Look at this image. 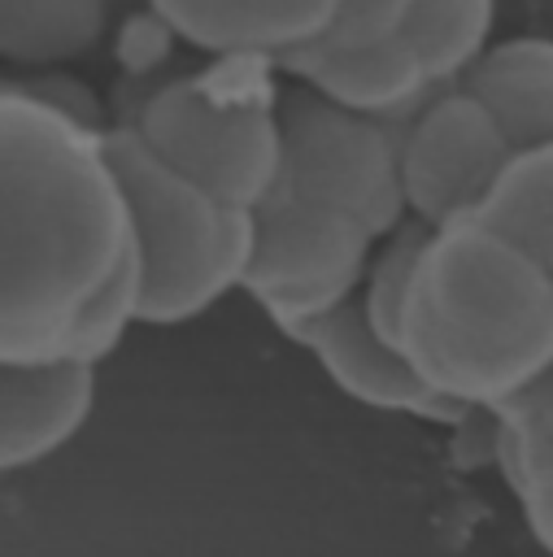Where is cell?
Instances as JSON below:
<instances>
[{"mask_svg":"<svg viewBox=\"0 0 553 557\" xmlns=\"http://www.w3.org/2000/svg\"><path fill=\"white\" fill-rule=\"evenodd\" d=\"M91 357H0V474L30 470L78 440L96 409Z\"/></svg>","mask_w":553,"mask_h":557,"instance_id":"cell-9","label":"cell"},{"mask_svg":"<svg viewBox=\"0 0 553 557\" xmlns=\"http://www.w3.org/2000/svg\"><path fill=\"white\" fill-rule=\"evenodd\" d=\"M340 0H148L152 17L218 61H279L314 44Z\"/></svg>","mask_w":553,"mask_h":557,"instance_id":"cell-10","label":"cell"},{"mask_svg":"<svg viewBox=\"0 0 553 557\" xmlns=\"http://www.w3.org/2000/svg\"><path fill=\"white\" fill-rule=\"evenodd\" d=\"M109 165L135 239V322L179 326L244 283L253 213L165 165L131 126H105Z\"/></svg>","mask_w":553,"mask_h":557,"instance_id":"cell-3","label":"cell"},{"mask_svg":"<svg viewBox=\"0 0 553 557\" xmlns=\"http://www.w3.org/2000/svg\"><path fill=\"white\" fill-rule=\"evenodd\" d=\"M492 413H496V431L527 435V440H549L553 444V366L527 392H518L509 405H501Z\"/></svg>","mask_w":553,"mask_h":557,"instance_id":"cell-18","label":"cell"},{"mask_svg":"<svg viewBox=\"0 0 553 557\" xmlns=\"http://www.w3.org/2000/svg\"><path fill=\"white\" fill-rule=\"evenodd\" d=\"M274 65L283 74L309 83L314 91H322L357 113H370L379 122H405L435 91L401 35L370 44V48H340V52L296 48V52L279 57Z\"/></svg>","mask_w":553,"mask_h":557,"instance_id":"cell-11","label":"cell"},{"mask_svg":"<svg viewBox=\"0 0 553 557\" xmlns=\"http://www.w3.org/2000/svg\"><path fill=\"white\" fill-rule=\"evenodd\" d=\"M165 165L231 209H257L279 187L283 139L274 91L222 74L161 83L126 122Z\"/></svg>","mask_w":553,"mask_h":557,"instance_id":"cell-4","label":"cell"},{"mask_svg":"<svg viewBox=\"0 0 553 557\" xmlns=\"http://www.w3.org/2000/svg\"><path fill=\"white\" fill-rule=\"evenodd\" d=\"M509 148L501 122L475 91L462 83L435 87L405 122H396L405 213L427 226L470 218Z\"/></svg>","mask_w":553,"mask_h":557,"instance_id":"cell-7","label":"cell"},{"mask_svg":"<svg viewBox=\"0 0 553 557\" xmlns=\"http://www.w3.org/2000/svg\"><path fill=\"white\" fill-rule=\"evenodd\" d=\"M374 244L379 235L357 218L274 191L253 209V248L239 287L287 335L361 287Z\"/></svg>","mask_w":553,"mask_h":557,"instance_id":"cell-6","label":"cell"},{"mask_svg":"<svg viewBox=\"0 0 553 557\" xmlns=\"http://www.w3.org/2000/svg\"><path fill=\"white\" fill-rule=\"evenodd\" d=\"M496 0H414L401 39L418 57L431 87L462 83L470 61L492 44Z\"/></svg>","mask_w":553,"mask_h":557,"instance_id":"cell-15","label":"cell"},{"mask_svg":"<svg viewBox=\"0 0 553 557\" xmlns=\"http://www.w3.org/2000/svg\"><path fill=\"white\" fill-rule=\"evenodd\" d=\"M300 348L314 352L322 374L353 400L383 409V413H405L422 422H462V405L444 400L401 352L396 339L379 335L374 322L361 309V296H344L340 305L322 309L318 318L300 322L287 331Z\"/></svg>","mask_w":553,"mask_h":557,"instance_id":"cell-8","label":"cell"},{"mask_svg":"<svg viewBox=\"0 0 553 557\" xmlns=\"http://www.w3.org/2000/svg\"><path fill=\"white\" fill-rule=\"evenodd\" d=\"M414 0H340L327 30L305 44V48H327V52H340V48H370V44H383L392 35H401L405 17H409Z\"/></svg>","mask_w":553,"mask_h":557,"instance_id":"cell-17","label":"cell"},{"mask_svg":"<svg viewBox=\"0 0 553 557\" xmlns=\"http://www.w3.org/2000/svg\"><path fill=\"white\" fill-rule=\"evenodd\" d=\"M274 109L283 139L274 191L331 205L370 226L379 239L409 218L401 191L396 122L357 113L300 78L274 91Z\"/></svg>","mask_w":553,"mask_h":557,"instance_id":"cell-5","label":"cell"},{"mask_svg":"<svg viewBox=\"0 0 553 557\" xmlns=\"http://www.w3.org/2000/svg\"><path fill=\"white\" fill-rule=\"evenodd\" d=\"M109 30V0H0V65L61 70Z\"/></svg>","mask_w":553,"mask_h":557,"instance_id":"cell-13","label":"cell"},{"mask_svg":"<svg viewBox=\"0 0 553 557\" xmlns=\"http://www.w3.org/2000/svg\"><path fill=\"white\" fill-rule=\"evenodd\" d=\"M135 322V239L105 126L0 78V357L100 361Z\"/></svg>","mask_w":553,"mask_h":557,"instance_id":"cell-1","label":"cell"},{"mask_svg":"<svg viewBox=\"0 0 553 557\" xmlns=\"http://www.w3.org/2000/svg\"><path fill=\"white\" fill-rule=\"evenodd\" d=\"M475 218L505 231L553 270V139L509 148L505 165L475 205Z\"/></svg>","mask_w":553,"mask_h":557,"instance_id":"cell-14","label":"cell"},{"mask_svg":"<svg viewBox=\"0 0 553 557\" xmlns=\"http://www.w3.org/2000/svg\"><path fill=\"white\" fill-rule=\"evenodd\" d=\"M496 448H501V470L523 505L531 535L553 553V444L496 431Z\"/></svg>","mask_w":553,"mask_h":557,"instance_id":"cell-16","label":"cell"},{"mask_svg":"<svg viewBox=\"0 0 553 557\" xmlns=\"http://www.w3.org/2000/svg\"><path fill=\"white\" fill-rule=\"evenodd\" d=\"M462 87L492 109V117L501 122L514 148L553 139V39L549 35L492 39L462 74Z\"/></svg>","mask_w":553,"mask_h":557,"instance_id":"cell-12","label":"cell"},{"mask_svg":"<svg viewBox=\"0 0 553 557\" xmlns=\"http://www.w3.org/2000/svg\"><path fill=\"white\" fill-rule=\"evenodd\" d=\"M392 339L444 400L492 413L553 366V270L475 213L427 226Z\"/></svg>","mask_w":553,"mask_h":557,"instance_id":"cell-2","label":"cell"}]
</instances>
